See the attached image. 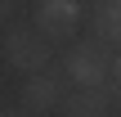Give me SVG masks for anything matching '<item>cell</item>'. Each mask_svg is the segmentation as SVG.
Segmentation results:
<instances>
[{
	"label": "cell",
	"mask_w": 121,
	"mask_h": 117,
	"mask_svg": "<svg viewBox=\"0 0 121 117\" xmlns=\"http://www.w3.org/2000/svg\"><path fill=\"white\" fill-rule=\"evenodd\" d=\"M4 63L9 68H18V72H27V77H36V72H49V36L45 32H27V27H13L9 36H4Z\"/></svg>",
	"instance_id": "6da1fadb"
},
{
	"label": "cell",
	"mask_w": 121,
	"mask_h": 117,
	"mask_svg": "<svg viewBox=\"0 0 121 117\" xmlns=\"http://www.w3.org/2000/svg\"><path fill=\"white\" fill-rule=\"evenodd\" d=\"M63 68H67V77H72L76 86H103L108 72H112V54H108L103 45H76V50L63 59Z\"/></svg>",
	"instance_id": "7a4b0ae2"
},
{
	"label": "cell",
	"mask_w": 121,
	"mask_h": 117,
	"mask_svg": "<svg viewBox=\"0 0 121 117\" xmlns=\"http://www.w3.org/2000/svg\"><path fill=\"white\" fill-rule=\"evenodd\" d=\"M81 23V0H40L36 5V27L49 41H67Z\"/></svg>",
	"instance_id": "3957f363"
},
{
	"label": "cell",
	"mask_w": 121,
	"mask_h": 117,
	"mask_svg": "<svg viewBox=\"0 0 121 117\" xmlns=\"http://www.w3.org/2000/svg\"><path fill=\"white\" fill-rule=\"evenodd\" d=\"M67 117H108V90L103 86H76V95L63 99Z\"/></svg>",
	"instance_id": "277c9868"
},
{
	"label": "cell",
	"mask_w": 121,
	"mask_h": 117,
	"mask_svg": "<svg viewBox=\"0 0 121 117\" xmlns=\"http://www.w3.org/2000/svg\"><path fill=\"white\" fill-rule=\"evenodd\" d=\"M22 104H27L31 113L54 108V104H58V77H54V72H36V77H27V86H22Z\"/></svg>",
	"instance_id": "5b68a950"
},
{
	"label": "cell",
	"mask_w": 121,
	"mask_h": 117,
	"mask_svg": "<svg viewBox=\"0 0 121 117\" xmlns=\"http://www.w3.org/2000/svg\"><path fill=\"white\" fill-rule=\"evenodd\" d=\"M94 36L108 41V45H121V0H99V9H94Z\"/></svg>",
	"instance_id": "8992f818"
},
{
	"label": "cell",
	"mask_w": 121,
	"mask_h": 117,
	"mask_svg": "<svg viewBox=\"0 0 121 117\" xmlns=\"http://www.w3.org/2000/svg\"><path fill=\"white\" fill-rule=\"evenodd\" d=\"M112 72H117V86H112V95H121V54L112 59Z\"/></svg>",
	"instance_id": "52a82bcc"
},
{
	"label": "cell",
	"mask_w": 121,
	"mask_h": 117,
	"mask_svg": "<svg viewBox=\"0 0 121 117\" xmlns=\"http://www.w3.org/2000/svg\"><path fill=\"white\" fill-rule=\"evenodd\" d=\"M9 14H13V0H0V23H9Z\"/></svg>",
	"instance_id": "ba28073f"
},
{
	"label": "cell",
	"mask_w": 121,
	"mask_h": 117,
	"mask_svg": "<svg viewBox=\"0 0 121 117\" xmlns=\"http://www.w3.org/2000/svg\"><path fill=\"white\" fill-rule=\"evenodd\" d=\"M0 117H27V113H0Z\"/></svg>",
	"instance_id": "9c48e42d"
}]
</instances>
